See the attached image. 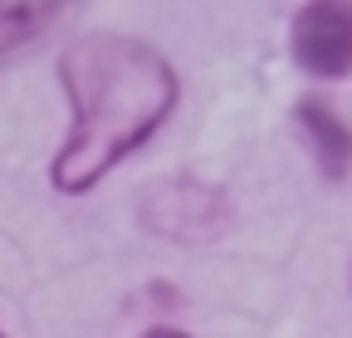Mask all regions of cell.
I'll list each match as a JSON object with an SVG mask.
<instances>
[{"label": "cell", "mask_w": 352, "mask_h": 338, "mask_svg": "<svg viewBox=\"0 0 352 338\" xmlns=\"http://www.w3.org/2000/svg\"><path fill=\"white\" fill-rule=\"evenodd\" d=\"M294 123H298L308 152H314L323 182H347L352 177V128H347V118L328 98H298Z\"/></svg>", "instance_id": "obj_4"}, {"label": "cell", "mask_w": 352, "mask_h": 338, "mask_svg": "<svg viewBox=\"0 0 352 338\" xmlns=\"http://www.w3.org/2000/svg\"><path fill=\"white\" fill-rule=\"evenodd\" d=\"M74 10H78V0H0V64L39 45Z\"/></svg>", "instance_id": "obj_5"}, {"label": "cell", "mask_w": 352, "mask_h": 338, "mask_svg": "<svg viewBox=\"0 0 352 338\" xmlns=\"http://www.w3.org/2000/svg\"><path fill=\"white\" fill-rule=\"evenodd\" d=\"M289 50L303 74L347 78L352 74V0H308L289 25Z\"/></svg>", "instance_id": "obj_3"}, {"label": "cell", "mask_w": 352, "mask_h": 338, "mask_svg": "<svg viewBox=\"0 0 352 338\" xmlns=\"http://www.w3.org/2000/svg\"><path fill=\"white\" fill-rule=\"evenodd\" d=\"M59 83L69 98V138L50 162V182L64 196L94 191L108 172L147 147L176 113L182 78L171 59L132 34L94 30L59 54Z\"/></svg>", "instance_id": "obj_1"}, {"label": "cell", "mask_w": 352, "mask_h": 338, "mask_svg": "<svg viewBox=\"0 0 352 338\" xmlns=\"http://www.w3.org/2000/svg\"><path fill=\"white\" fill-rule=\"evenodd\" d=\"M147 338H191V333H182V328H152Z\"/></svg>", "instance_id": "obj_6"}, {"label": "cell", "mask_w": 352, "mask_h": 338, "mask_svg": "<svg viewBox=\"0 0 352 338\" xmlns=\"http://www.w3.org/2000/svg\"><path fill=\"white\" fill-rule=\"evenodd\" d=\"M142 226L176 245H206L230 231V196L201 177H171L147 191Z\"/></svg>", "instance_id": "obj_2"}, {"label": "cell", "mask_w": 352, "mask_h": 338, "mask_svg": "<svg viewBox=\"0 0 352 338\" xmlns=\"http://www.w3.org/2000/svg\"><path fill=\"white\" fill-rule=\"evenodd\" d=\"M0 338H6V333H0Z\"/></svg>", "instance_id": "obj_7"}]
</instances>
